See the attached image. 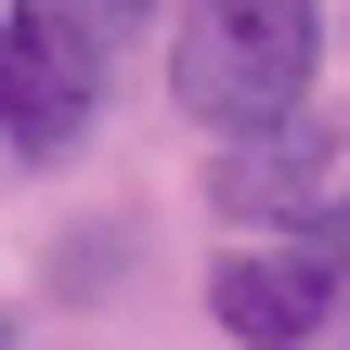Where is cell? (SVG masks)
I'll return each mask as SVG.
<instances>
[{"label":"cell","instance_id":"1","mask_svg":"<svg viewBox=\"0 0 350 350\" xmlns=\"http://www.w3.org/2000/svg\"><path fill=\"white\" fill-rule=\"evenodd\" d=\"M312 65H325V0H182L169 26V104L221 143L299 117Z\"/></svg>","mask_w":350,"mask_h":350},{"label":"cell","instance_id":"2","mask_svg":"<svg viewBox=\"0 0 350 350\" xmlns=\"http://www.w3.org/2000/svg\"><path fill=\"white\" fill-rule=\"evenodd\" d=\"M104 117V26L78 0H0V156L65 169Z\"/></svg>","mask_w":350,"mask_h":350},{"label":"cell","instance_id":"3","mask_svg":"<svg viewBox=\"0 0 350 350\" xmlns=\"http://www.w3.org/2000/svg\"><path fill=\"white\" fill-rule=\"evenodd\" d=\"M208 325L234 350H312L338 325V234H325V208L312 221H260L247 247H221L208 260Z\"/></svg>","mask_w":350,"mask_h":350},{"label":"cell","instance_id":"4","mask_svg":"<svg viewBox=\"0 0 350 350\" xmlns=\"http://www.w3.org/2000/svg\"><path fill=\"white\" fill-rule=\"evenodd\" d=\"M325 182H338V130H325L312 104L273 117V130H234V143L208 156V208L247 221V234H260V221H312V208H338Z\"/></svg>","mask_w":350,"mask_h":350},{"label":"cell","instance_id":"5","mask_svg":"<svg viewBox=\"0 0 350 350\" xmlns=\"http://www.w3.org/2000/svg\"><path fill=\"white\" fill-rule=\"evenodd\" d=\"M130 260H143V234H65V260H52V299H104Z\"/></svg>","mask_w":350,"mask_h":350},{"label":"cell","instance_id":"6","mask_svg":"<svg viewBox=\"0 0 350 350\" xmlns=\"http://www.w3.org/2000/svg\"><path fill=\"white\" fill-rule=\"evenodd\" d=\"M78 13H91V26H104V39H117V26H143V13H156V0H78Z\"/></svg>","mask_w":350,"mask_h":350},{"label":"cell","instance_id":"7","mask_svg":"<svg viewBox=\"0 0 350 350\" xmlns=\"http://www.w3.org/2000/svg\"><path fill=\"white\" fill-rule=\"evenodd\" d=\"M325 234H338V299H350V208H325Z\"/></svg>","mask_w":350,"mask_h":350}]
</instances>
